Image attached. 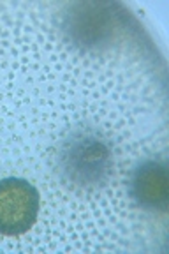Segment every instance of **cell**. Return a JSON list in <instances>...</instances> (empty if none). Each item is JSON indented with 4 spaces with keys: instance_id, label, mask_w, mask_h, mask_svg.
I'll return each instance as SVG.
<instances>
[{
    "instance_id": "1",
    "label": "cell",
    "mask_w": 169,
    "mask_h": 254,
    "mask_svg": "<svg viewBox=\"0 0 169 254\" xmlns=\"http://www.w3.org/2000/svg\"><path fill=\"white\" fill-rule=\"evenodd\" d=\"M55 164L67 184L87 190L103 189L113 175V148L101 131L79 126L58 141Z\"/></svg>"
},
{
    "instance_id": "2",
    "label": "cell",
    "mask_w": 169,
    "mask_h": 254,
    "mask_svg": "<svg viewBox=\"0 0 169 254\" xmlns=\"http://www.w3.org/2000/svg\"><path fill=\"white\" fill-rule=\"evenodd\" d=\"M41 208L39 190L20 177L0 180V235L18 237L30 230Z\"/></svg>"
},
{
    "instance_id": "3",
    "label": "cell",
    "mask_w": 169,
    "mask_h": 254,
    "mask_svg": "<svg viewBox=\"0 0 169 254\" xmlns=\"http://www.w3.org/2000/svg\"><path fill=\"white\" fill-rule=\"evenodd\" d=\"M129 196L134 203L150 212H166L169 203L168 164L161 157H146L130 170Z\"/></svg>"
}]
</instances>
